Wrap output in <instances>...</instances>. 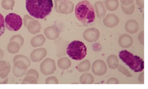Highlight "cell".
<instances>
[{
    "label": "cell",
    "mask_w": 148,
    "mask_h": 89,
    "mask_svg": "<svg viewBox=\"0 0 148 89\" xmlns=\"http://www.w3.org/2000/svg\"><path fill=\"white\" fill-rule=\"evenodd\" d=\"M53 7L52 0H26L27 12L34 18L43 19L49 15Z\"/></svg>",
    "instance_id": "6da1fadb"
},
{
    "label": "cell",
    "mask_w": 148,
    "mask_h": 89,
    "mask_svg": "<svg viewBox=\"0 0 148 89\" xmlns=\"http://www.w3.org/2000/svg\"><path fill=\"white\" fill-rule=\"evenodd\" d=\"M75 14L81 22L92 23L95 18V9L93 5L87 0L80 1L75 7Z\"/></svg>",
    "instance_id": "7a4b0ae2"
},
{
    "label": "cell",
    "mask_w": 148,
    "mask_h": 89,
    "mask_svg": "<svg viewBox=\"0 0 148 89\" xmlns=\"http://www.w3.org/2000/svg\"><path fill=\"white\" fill-rule=\"evenodd\" d=\"M119 57L124 63L135 72H141L143 70L144 61L139 56L134 55L130 52L124 50L119 52Z\"/></svg>",
    "instance_id": "3957f363"
},
{
    "label": "cell",
    "mask_w": 148,
    "mask_h": 89,
    "mask_svg": "<svg viewBox=\"0 0 148 89\" xmlns=\"http://www.w3.org/2000/svg\"><path fill=\"white\" fill-rule=\"evenodd\" d=\"M66 53L72 59L80 60L86 56L87 48L82 41L78 40L73 41L67 46Z\"/></svg>",
    "instance_id": "277c9868"
},
{
    "label": "cell",
    "mask_w": 148,
    "mask_h": 89,
    "mask_svg": "<svg viewBox=\"0 0 148 89\" xmlns=\"http://www.w3.org/2000/svg\"><path fill=\"white\" fill-rule=\"evenodd\" d=\"M5 26L8 30L18 31L23 25V21L20 16L14 13H10L6 16Z\"/></svg>",
    "instance_id": "5b68a950"
},
{
    "label": "cell",
    "mask_w": 148,
    "mask_h": 89,
    "mask_svg": "<svg viewBox=\"0 0 148 89\" xmlns=\"http://www.w3.org/2000/svg\"><path fill=\"white\" fill-rule=\"evenodd\" d=\"M74 4L68 1L55 0V9L58 13L60 14H70L73 11Z\"/></svg>",
    "instance_id": "8992f818"
},
{
    "label": "cell",
    "mask_w": 148,
    "mask_h": 89,
    "mask_svg": "<svg viewBox=\"0 0 148 89\" xmlns=\"http://www.w3.org/2000/svg\"><path fill=\"white\" fill-rule=\"evenodd\" d=\"M56 69L57 67L55 61L50 58L45 59L40 64V71L46 76L53 74L56 71Z\"/></svg>",
    "instance_id": "52a82bcc"
},
{
    "label": "cell",
    "mask_w": 148,
    "mask_h": 89,
    "mask_svg": "<svg viewBox=\"0 0 148 89\" xmlns=\"http://www.w3.org/2000/svg\"><path fill=\"white\" fill-rule=\"evenodd\" d=\"M100 36V33L97 29L91 28L86 29L83 33L84 39L88 42H93L97 41Z\"/></svg>",
    "instance_id": "ba28073f"
},
{
    "label": "cell",
    "mask_w": 148,
    "mask_h": 89,
    "mask_svg": "<svg viewBox=\"0 0 148 89\" xmlns=\"http://www.w3.org/2000/svg\"><path fill=\"white\" fill-rule=\"evenodd\" d=\"M92 70L93 73L97 76H102L107 71V67L104 61L97 60L92 64Z\"/></svg>",
    "instance_id": "9c48e42d"
},
{
    "label": "cell",
    "mask_w": 148,
    "mask_h": 89,
    "mask_svg": "<svg viewBox=\"0 0 148 89\" xmlns=\"http://www.w3.org/2000/svg\"><path fill=\"white\" fill-rule=\"evenodd\" d=\"M47 54V51L44 48H36L31 54L30 57L34 62H40Z\"/></svg>",
    "instance_id": "30bf717a"
},
{
    "label": "cell",
    "mask_w": 148,
    "mask_h": 89,
    "mask_svg": "<svg viewBox=\"0 0 148 89\" xmlns=\"http://www.w3.org/2000/svg\"><path fill=\"white\" fill-rule=\"evenodd\" d=\"M28 32L32 34L35 35L40 32L41 29V24L38 21L33 19L30 20L27 22L26 27Z\"/></svg>",
    "instance_id": "8fae6325"
},
{
    "label": "cell",
    "mask_w": 148,
    "mask_h": 89,
    "mask_svg": "<svg viewBox=\"0 0 148 89\" xmlns=\"http://www.w3.org/2000/svg\"><path fill=\"white\" fill-rule=\"evenodd\" d=\"M119 18L116 15L113 14H108L104 19V24L108 27L113 28L118 24Z\"/></svg>",
    "instance_id": "7c38bea8"
},
{
    "label": "cell",
    "mask_w": 148,
    "mask_h": 89,
    "mask_svg": "<svg viewBox=\"0 0 148 89\" xmlns=\"http://www.w3.org/2000/svg\"><path fill=\"white\" fill-rule=\"evenodd\" d=\"M45 35L48 39L54 40L59 37L60 33L57 28L54 26L48 27L45 29L44 32Z\"/></svg>",
    "instance_id": "4fadbf2b"
},
{
    "label": "cell",
    "mask_w": 148,
    "mask_h": 89,
    "mask_svg": "<svg viewBox=\"0 0 148 89\" xmlns=\"http://www.w3.org/2000/svg\"><path fill=\"white\" fill-rule=\"evenodd\" d=\"M133 40L132 38L129 35H122L119 39V46L123 48H127L132 45Z\"/></svg>",
    "instance_id": "5bb4252c"
},
{
    "label": "cell",
    "mask_w": 148,
    "mask_h": 89,
    "mask_svg": "<svg viewBox=\"0 0 148 89\" xmlns=\"http://www.w3.org/2000/svg\"><path fill=\"white\" fill-rule=\"evenodd\" d=\"M46 41V38L43 35L39 34L32 38L31 44L34 48L42 46Z\"/></svg>",
    "instance_id": "9a60e30c"
},
{
    "label": "cell",
    "mask_w": 148,
    "mask_h": 89,
    "mask_svg": "<svg viewBox=\"0 0 148 89\" xmlns=\"http://www.w3.org/2000/svg\"><path fill=\"white\" fill-rule=\"evenodd\" d=\"M96 9L97 16L99 19H102L104 17L106 13V10L104 6L103 3L101 1H97L94 4Z\"/></svg>",
    "instance_id": "2e32d148"
},
{
    "label": "cell",
    "mask_w": 148,
    "mask_h": 89,
    "mask_svg": "<svg viewBox=\"0 0 148 89\" xmlns=\"http://www.w3.org/2000/svg\"><path fill=\"white\" fill-rule=\"evenodd\" d=\"M125 28L128 33L131 34L135 33L138 30V23L134 20H129L126 22Z\"/></svg>",
    "instance_id": "e0dca14e"
},
{
    "label": "cell",
    "mask_w": 148,
    "mask_h": 89,
    "mask_svg": "<svg viewBox=\"0 0 148 89\" xmlns=\"http://www.w3.org/2000/svg\"><path fill=\"white\" fill-rule=\"evenodd\" d=\"M105 5L109 11H115L119 6L118 0H106Z\"/></svg>",
    "instance_id": "ac0fdd59"
},
{
    "label": "cell",
    "mask_w": 148,
    "mask_h": 89,
    "mask_svg": "<svg viewBox=\"0 0 148 89\" xmlns=\"http://www.w3.org/2000/svg\"><path fill=\"white\" fill-rule=\"evenodd\" d=\"M21 46L18 42L15 41H10L8 45L7 50L9 53L14 54L18 52Z\"/></svg>",
    "instance_id": "d6986e66"
},
{
    "label": "cell",
    "mask_w": 148,
    "mask_h": 89,
    "mask_svg": "<svg viewBox=\"0 0 148 89\" xmlns=\"http://www.w3.org/2000/svg\"><path fill=\"white\" fill-rule=\"evenodd\" d=\"M58 65L60 69L66 70L71 67V63L69 58L66 57H63L58 60Z\"/></svg>",
    "instance_id": "ffe728a7"
},
{
    "label": "cell",
    "mask_w": 148,
    "mask_h": 89,
    "mask_svg": "<svg viewBox=\"0 0 148 89\" xmlns=\"http://www.w3.org/2000/svg\"><path fill=\"white\" fill-rule=\"evenodd\" d=\"M107 64L110 68L115 69L119 66V60L115 55H111L107 60Z\"/></svg>",
    "instance_id": "44dd1931"
},
{
    "label": "cell",
    "mask_w": 148,
    "mask_h": 89,
    "mask_svg": "<svg viewBox=\"0 0 148 89\" xmlns=\"http://www.w3.org/2000/svg\"><path fill=\"white\" fill-rule=\"evenodd\" d=\"M94 81V77L91 74L85 73L80 77V82L82 84H92Z\"/></svg>",
    "instance_id": "7402d4cb"
},
{
    "label": "cell",
    "mask_w": 148,
    "mask_h": 89,
    "mask_svg": "<svg viewBox=\"0 0 148 89\" xmlns=\"http://www.w3.org/2000/svg\"><path fill=\"white\" fill-rule=\"evenodd\" d=\"M76 68L80 72L88 71L90 68V63L88 60H86L81 62Z\"/></svg>",
    "instance_id": "603a6c76"
},
{
    "label": "cell",
    "mask_w": 148,
    "mask_h": 89,
    "mask_svg": "<svg viewBox=\"0 0 148 89\" xmlns=\"http://www.w3.org/2000/svg\"><path fill=\"white\" fill-rule=\"evenodd\" d=\"M2 7L6 10L12 9L15 5L14 0H2L1 2Z\"/></svg>",
    "instance_id": "cb8c5ba5"
},
{
    "label": "cell",
    "mask_w": 148,
    "mask_h": 89,
    "mask_svg": "<svg viewBox=\"0 0 148 89\" xmlns=\"http://www.w3.org/2000/svg\"><path fill=\"white\" fill-rule=\"evenodd\" d=\"M38 80L37 78L33 75H27L25 78L22 84H37Z\"/></svg>",
    "instance_id": "d4e9b609"
},
{
    "label": "cell",
    "mask_w": 148,
    "mask_h": 89,
    "mask_svg": "<svg viewBox=\"0 0 148 89\" xmlns=\"http://www.w3.org/2000/svg\"><path fill=\"white\" fill-rule=\"evenodd\" d=\"M18 60H21L24 61L28 67H30V65H31V61H30V60L27 57L25 56V55H21V54L16 55L13 59L14 63Z\"/></svg>",
    "instance_id": "484cf974"
},
{
    "label": "cell",
    "mask_w": 148,
    "mask_h": 89,
    "mask_svg": "<svg viewBox=\"0 0 148 89\" xmlns=\"http://www.w3.org/2000/svg\"><path fill=\"white\" fill-rule=\"evenodd\" d=\"M13 72L14 76L17 77H20L26 74L27 70H21L14 66L13 67Z\"/></svg>",
    "instance_id": "4316f807"
},
{
    "label": "cell",
    "mask_w": 148,
    "mask_h": 89,
    "mask_svg": "<svg viewBox=\"0 0 148 89\" xmlns=\"http://www.w3.org/2000/svg\"><path fill=\"white\" fill-rule=\"evenodd\" d=\"M121 7L123 11L127 15L132 14L135 10V5L133 3L128 7H125L123 5H121Z\"/></svg>",
    "instance_id": "83f0119b"
},
{
    "label": "cell",
    "mask_w": 148,
    "mask_h": 89,
    "mask_svg": "<svg viewBox=\"0 0 148 89\" xmlns=\"http://www.w3.org/2000/svg\"><path fill=\"white\" fill-rule=\"evenodd\" d=\"M10 41H16L19 44L21 47L24 45L25 40L23 37L20 35H17L12 36L10 39Z\"/></svg>",
    "instance_id": "f1b7e54d"
},
{
    "label": "cell",
    "mask_w": 148,
    "mask_h": 89,
    "mask_svg": "<svg viewBox=\"0 0 148 89\" xmlns=\"http://www.w3.org/2000/svg\"><path fill=\"white\" fill-rule=\"evenodd\" d=\"M11 66L9 63L4 60H0V73L6 71H10Z\"/></svg>",
    "instance_id": "f546056e"
},
{
    "label": "cell",
    "mask_w": 148,
    "mask_h": 89,
    "mask_svg": "<svg viewBox=\"0 0 148 89\" xmlns=\"http://www.w3.org/2000/svg\"><path fill=\"white\" fill-rule=\"evenodd\" d=\"M14 66L21 70H27L28 67L25 62L21 60H18L14 63Z\"/></svg>",
    "instance_id": "4dcf8cb0"
},
{
    "label": "cell",
    "mask_w": 148,
    "mask_h": 89,
    "mask_svg": "<svg viewBox=\"0 0 148 89\" xmlns=\"http://www.w3.org/2000/svg\"><path fill=\"white\" fill-rule=\"evenodd\" d=\"M5 30V26L4 16L0 13V37L4 33Z\"/></svg>",
    "instance_id": "1f68e13d"
},
{
    "label": "cell",
    "mask_w": 148,
    "mask_h": 89,
    "mask_svg": "<svg viewBox=\"0 0 148 89\" xmlns=\"http://www.w3.org/2000/svg\"><path fill=\"white\" fill-rule=\"evenodd\" d=\"M45 83L46 84H58V81L56 77L51 76L47 78Z\"/></svg>",
    "instance_id": "d6a6232c"
},
{
    "label": "cell",
    "mask_w": 148,
    "mask_h": 89,
    "mask_svg": "<svg viewBox=\"0 0 148 89\" xmlns=\"http://www.w3.org/2000/svg\"><path fill=\"white\" fill-rule=\"evenodd\" d=\"M118 70L119 71L122 72V73H123V74H124V75H126L127 77H132V75L131 74L130 72H129V71H128V70L125 68V67H123V66L120 65L119 66V67Z\"/></svg>",
    "instance_id": "836d02e7"
},
{
    "label": "cell",
    "mask_w": 148,
    "mask_h": 89,
    "mask_svg": "<svg viewBox=\"0 0 148 89\" xmlns=\"http://www.w3.org/2000/svg\"><path fill=\"white\" fill-rule=\"evenodd\" d=\"M27 75H32L35 76L37 79H38L39 78V75L38 73L36 70L33 69H30L28 71H27L26 73Z\"/></svg>",
    "instance_id": "e575fe53"
},
{
    "label": "cell",
    "mask_w": 148,
    "mask_h": 89,
    "mask_svg": "<svg viewBox=\"0 0 148 89\" xmlns=\"http://www.w3.org/2000/svg\"><path fill=\"white\" fill-rule=\"evenodd\" d=\"M34 18L31 17L30 16L28 15H26L24 16V19H23V21H24V26L25 27H26L27 24V22H28L29 20L33 19Z\"/></svg>",
    "instance_id": "d590c367"
},
{
    "label": "cell",
    "mask_w": 148,
    "mask_h": 89,
    "mask_svg": "<svg viewBox=\"0 0 148 89\" xmlns=\"http://www.w3.org/2000/svg\"><path fill=\"white\" fill-rule=\"evenodd\" d=\"M122 5L123 6H129L133 3L134 0H120Z\"/></svg>",
    "instance_id": "8d00e7d4"
},
{
    "label": "cell",
    "mask_w": 148,
    "mask_h": 89,
    "mask_svg": "<svg viewBox=\"0 0 148 89\" xmlns=\"http://www.w3.org/2000/svg\"><path fill=\"white\" fill-rule=\"evenodd\" d=\"M107 84H119V81L115 78H111L107 82Z\"/></svg>",
    "instance_id": "74e56055"
},
{
    "label": "cell",
    "mask_w": 148,
    "mask_h": 89,
    "mask_svg": "<svg viewBox=\"0 0 148 89\" xmlns=\"http://www.w3.org/2000/svg\"><path fill=\"white\" fill-rule=\"evenodd\" d=\"M92 46H93L94 50L96 49L95 51H97H97H99L101 49V46L99 43H95L92 45Z\"/></svg>",
    "instance_id": "f35d334b"
},
{
    "label": "cell",
    "mask_w": 148,
    "mask_h": 89,
    "mask_svg": "<svg viewBox=\"0 0 148 89\" xmlns=\"http://www.w3.org/2000/svg\"><path fill=\"white\" fill-rule=\"evenodd\" d=\"M137 4L141 7H144V0H136Z\"/></svg>",
    "instance_id": "ab89813d"
},
{
    "label": "cell",
    "mask_w": 148,
    "mask_h": 89,
    "mask_svg": "<svg viewBox=\"0 0 148 89\" xmlns=\"http://www.w3.org/2000/svg\"><path fill=\"white\" fill-rule=\"evenodd\" d=\"M8 78L2 79L0 77V84H7L8 82Z\"/></svg>",
    "instance_id": "60d3db41"
},
{
    "label": "cell",
    "mask_w": 148,
    "mask_h": 89,
    "mask_svg": "<svg viewBox=\"0 0 148 89\" xmlns=\"http://www.w3.org/2000/svg\"><path fill=\"white\" fill-rule=\"evenodd\" d=\"M4 55V52H3L2 49H0V59H1L3 58Z\"/></svg>",
    "instance_id": "b9f144b4"
},
{
    "label": "cell",
    "mask_w": 148,
    "mask_h": 89,
    "mask_svg": "<svg viewBox=\"0 0 148 89\" xmlns=\"http://www.w3.org/2000/svg\"><path fill=\"white\" fill-rule=\"evenodd\" d=\"M62 1H68L69 0H62Z\"/></svg>",
    "instance_id": "7bdbcfd3"
}]
</instances>
